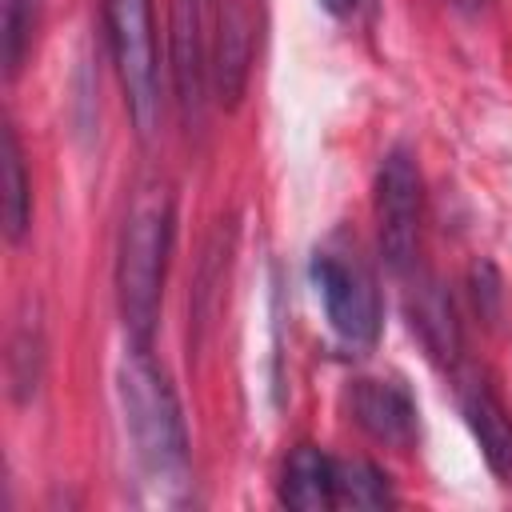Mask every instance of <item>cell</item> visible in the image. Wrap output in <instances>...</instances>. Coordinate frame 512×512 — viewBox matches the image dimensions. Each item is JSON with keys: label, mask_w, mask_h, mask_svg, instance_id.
<instances>
[{"label": "cell", "mask_w": 512, "mask_h": 512, "mask_svg": "<svg viewBox=\"0 0 512 512\" xmlns=\"http://www.w3.org/2000/svg\"><path fill=\"white\" fill-rule=\"evenodd\" d=\"M172 248V196L164 184H148L132 196L124 232H120V256H116V292H120V316L132 344H152L156 316H160V292H164V268Z\"/></svg>", "instance_id": "obj_1"}, {"label": "cell", "mask_w": 512, "mask_h": 512, "mask_svg": "<svg viewBox=\"0 0 512 512\" xmlns=\"http://www.w3.org/2000/svg\"><path fill=\"white\" fill-rule=\"evenodd\" d=\"M120 400H124V428L132 436L140 464L160 480L184 476L188 464L184 416L168 376L156 368L144 344H132V352L120 364Z\"/></svg>", "instance_id": "obj_2"}, {"label": "cell", "mask_w": 512, "mask_h": 512, "mask_svg": "<svg viewBox=\"0 0 512 512\" xmlns=\"http://www.w3.org/2000/svg\"><path fill=\"white\" fill-rule=\"evenodd\" d=\"M104 20H108V44H112L128 116L140 140H148L160 120V64H156L152 0H104Z\"/></svg>", "instance_id": "obj_3"}, {"label": "cell", "mask_w": 512, "mask_h": 512, "mask_svg": "<svg viewBox=\"0 0 512 512\" xmlns=\"http://www.w3.org/2000/svg\"><path fill=\"white\" fill-rule=\"evenodd\" d=\"M308 272L336 336L356 348H368L380 336V292L368 264L348 248L324 244L312 252Z\"/></svg>", "instance_id": "obj_4"}, {"label": "cell", "mask_w": 512, "mask_h": 512, "mask_svg": "<svg viewBox=\"0 0 512 512\" xmlns=\"http://www.w3.org/2000/svg\"><path fill=\"white\" fill-rule=\"evenodd\" d=\"M420 172L404 148H392L376 176V228L384 260L404 272L420 248Z\"/></svg>", "instance_id": "obj_5"}, {"label": "cell", "mask_w": 512, "mask_h": 512, "mask_svg": "<svg viewBox=\"0 0 512 512\" xmlns=\"http://www.w3.org/2000/svg\"><path fill=\"white\" fill-rule=\"evenodd\" d=\"M352 416L380 444L408 448L416 440V404H412L408 388L396 380H356Z\"/></svg>", "instance_id": "obj_6"}, {"label": "cell", "mask_w": 512, "mask_h": 512, "mask_svg": "<svg viewBox=\"0 0 512 512\" xmlns=\"http://www.w3.org/2000/svg\"><path fill=\"white\" fill-rule=\"evenodd\" d=\"M460 412L496 476H512V420L500 404V396L484 380H464L460 384Z\"/></svg>", "instance_id": "obj_7"}, {"label": "cell", "mask_w": 512, "mask_h": 512, "mask_svg": "<svg viewBox=\"0 0 512 512\" xmlns=\"http://www.w3.org/2000/svg\"><path fill=\"white\" fill-rule=\"evenodd\" d=\"M280 500L300 512L336 508V460L320 452L316 444L292 448V456L284 460V476H280Z\"/></svg>", "instance_id": "obj_8"}, {"label": "cell", "mask_w": 512, "mask_h": 512, "mask_svg": "<svg viewBox=\"0 0 512 512\" xmlns=\"http://www.w3.org/2000/svg\"><path fill=\"white\" fill-rule=\"evenodd\" d=\"M172 80L184 116L200 108V76H204V48H200V12L196 0H172Z\"/></svg>", "instance_id": "obj_9"}, {"label": "cell", "mask_w": 512, "mask_h": 512, "mask_svg": "<svg viewBox=\"0 0 512 512\" xmlns=\"http://www.w3.org/2000/svg\"><path fill=\"white\" fill-rule=\"evenodd\" d=\"M252 64V12L244 0H228L220 12V40H216V84L220 100L236 104Z\"/></svg>", "instance_id": "obj_10"}, {"label": "cell", "mask_w": 512, "mask_h": 512, "mask_svg": "<svg viewBox=\"0 0 512 512\" xmlns=\"http://www.w3.org/2000/svg\"><path fill=\"white\" fill-rule=\"evenodd\" d=\"M0 172H4V236L16 244L28 232V220H32V184H28L24 152H20V140H16V128L12 124L4 128V160H0Z\"/></svg>", "instance_id": "obj_11"}, {"label": "cell", "mask_w": 512, "mask_h": 512, "mask_svg": "<svg viewBox=\"0 0 512 512\" xmlns=\"http://www.w3.org/2000/svg\"><path fill=\"white\" fill-rule=\"evenodd\" d=\"M396 504L388 476L368 460H336V508H384Z\"/></svg>", "instance_id": "obj_12"}, {"label": "cell", "mask_w": 512, "mask_h": 512, "mask_svg": "<svg viewBox=\"0 0 512 512\" xmlns=\"http://www.w3.org/2000/svg\"><path fill=\"white\" fill-rule=\"evenodd\" d=\"M40 360H44V344H40V328L32 316H20L8 340V384L16 400H28L36 392L40 380Z\"/></svg>", "instance_id": "obj_13"}, {"label": "cell", "mask_w": 512, "mask_h": 512, "mask_svg": "<svg viewBox=\"0 0 512 512\" xmlns=\"http://www.w3.org/2000/svg\"><path fill=\"white\" fill-rule=\"evenodd\" d=\"M412 328H420L424 344L436 352V356H456L460 348V328H456V316H452V304L436 292V288H424L416 296V308H412Z\"/></svg>", "instance_id": "obj_14"}, {"label": "cell", "mask_w": 512, "mask_h": 512, "mask_svg": "<svg viewBox=\"0 0 512 512\" xmlns=\"http://www.w3.org/2000/svg\"><path fill=\"white\" fill-rule=\"evenodd\" d=\"M36 24H40V0H4V64H8V76L20 72L24 52L36 36Z\"/></svg>", "instance_id": "obj_15"}, {"label": "cell", "mask_w": 512, "mask_h": 512, "mask_svg": "<svg viewBox=\"0 0 512 512\" xmlns=\"http://www.w3.org/2000/svg\"><path fill=\"white\" fill-rule=\"evenodd\" d=\"M320 8H328L332 16H348L356 8V0H320Z\"/></svg>", "instance_id": "obj_16"}, {"label": "cell", "mask_w": 512, "mask_h": 512, "mask_svg": "<svg viewBox=\"0 0 512 512\" xmlns=\"http://www.w3.org/2000/svg\"><path fill=\"white\" fill-rule=\"evenodd\" d=\"M460 4H464V8H472V4H480V0H460Z\"/></svg>", "instance_id": "obj_17"}]
</instances>
